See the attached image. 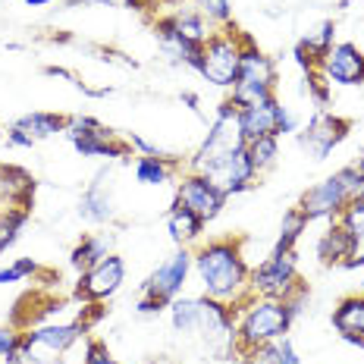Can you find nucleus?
I'll return each mask as SVG.
<instances>
[{
	"mask_svg": "<svg viewBox=\"0 0 364 364\" xmlns=\"http://www.w3.org/2000/svg\"><path fill=\"white\" fill-rule=\"evenodd\" d=\"M295 305L289 301H277V299H267L261 305H252L242 321V343L245 346H261V343H273L279 339L286 330H289V321L295 317Z\"/></svg>",
	"mask_w": 364,
	"mask_h": 364,
	"instance_id": "obj_2",
	"label": "nucleus"
},
{
	"mask_svg": "<svg viewBox=\"0 0 364 364\" xmlns=\"http://www.w3.org/2000/svg\"><path fill=\"white\" fill-rule=\"evenodd\" d=\"M70 139L85 157H126L129 154V145L117 141V135L110 129L97 126L95 119H75L70 126Z\"/></svg>",
	"mask_w": 364,
	"mask_h": 364,
	"instance_id": "obj_6",
	"label": "nucleus"
},
{
	"mask_svg": "<svg viewBox=\"0 0 364 364\" xmlns=\"http://www.w3.org/2000/svg\"><path fill=\"white\" fill-rule=\"evenodd\" d=\"M16 129L22 132H28L32 139H48V135H54L63 129V119L54 117V113H28V117H22Z\"/></svg>",
	"mask_w": 364,
	"mask_h": 364,
	"instance_id": "obj_21",
	"label": "nucleus"
},
{
	"mask_svg": "<svg viewBox=\"0 0 364 364\" xmlns=\"http://www.w3.org/2000/svg\"><path fill=\"white\" fill-rule=\"evenodd\" d=\"M279 364H299V358H295V348L289 339H283V346H279Z\"/></svg>",
	"mask_w": 364,
	"mask_h": 364,
	"instance_id": "obj_35",
	"label": "nucleus"
},
{
	"mask_svg": "<svg viewBox=\"0 0 364 364\" xmlns=\"http://www.w3.org/2000/svg\"><path fill=\"white\" fill-rule=\"evenodd\" d=\"M82 217L85 220H95V223H104V220H110L113 208H110V198L107 192H104V173L97 176V182L88 188L85 195H82V204H79Z\"/></svg>",
	"mask_w": 364,
	"mask_h": 364,
	"instance_id": "obj_19",
	"label": "nucleus"
},
{
	"mask_svg": "<svg viewBox=\"0 0 364 364\" xmlns=\"http://www.w3.org/2000/svg\"><path fill=\"white\" fill-rule=\"evenodd\" d=\"M107 248H110V239L107 236H95V239H85L79 248L73 252V267L75 270H91L107 257Z\"/></svg>",
	"mask_w": 364,
	"mask_h": 364,
	"instance_id": "obj_20",
	"label": "nucleus"
},
{
	"mask_svg": "<svg viewBox=\"0 0 364 364\" xmlns=\"http://www.w3.org/2000/svg\"><path fill=\"white\" fill-rule=\"evenodd\" d=\"M330 38H333V22H323L321 32H317L314 38H305V41H301V48H305L308 54L327 57V50H330Z\"/></svg>",
	"mask_w": 364,
	"mask_h": 364,
	"instance_id": "obj_28",
	"label": "nucleus"
},
{
	"mask_svg": "<svg viewBox=\"0 0 364 364\" xmlns=\"http://www.w3.org/2000/svg\"><path fill=\"white\" fill-rule=\"evenodd\" d=\"M348 201H352V198H348L343 179H339V173H336V176L323 179L321 186L308 188V192L301 195V208H299V210H301V214H305L308 220H314V217L336 214V210H343Z\"/></svg>",
	"mask_w": 364,
	"mask_h": 364,
	"instance_id": "obj_9",
	"label": "nucleus"
},
{
	"mask_svg": "<svg viewBox=\"0 0 364 364\" xmlns=\"http://www.w3.org/2000/svg\"><path fill=\"white\" fill-rule=\"evenodd\" d=\"M311 91H314V97L321 104H327V85H323L321 75H314V79H311Z\"/></svg>",
	"mask_w": 364,
	"mask_h": 364,
	"instance_id": "obj_36",
	"label": "nucleus"
},
{
	"mask_svg": "<svg viewBox=\"0 0 364 364\" xmlns=\"http://www.w3.org/2000/svg\"><path fill=\"white\" fill-rule=\"evenodd\" d=\"M236 85H252L257 91H270V85H273V63L261 54V50L248 48L245 54H242Z\"/></svg>",
	"mask_w": 364,
	"mask_h": 364,
	"instance_id": "obj_16",
	"label": "nucleus"
},
{
	"mask_svg": "<svg viewBox=\"0 0 364 364\" xmlns=\"http://www.w3.org/2000/svg\"><path fill=\"white\" fill-rule=\"evenodd\" d=\"M16 346H19V336H16V333L0 330V355H6L10 348H16Z\"/></svg>",
	"mask_w": 364,
	"mask_h": 364,
	"instance_id": "obj_34",
	"label": "nucleus"
},
{
	"mask_svg": "<svg viewBox=\"0 0 364 364\" xmlns=\"http://www.w3.org/2000/svg\"><path fill=\"white\" fill-rule=\"evenodd\" d=\"M245 154L252 161L255 173L257 170H267V166L277 161V135H261L255 141H245Z\"/></svg>",
	"mask_w": 364,
	"mask_h": 364,
	"instance_id": "obj_23",
	"label": "nucleus"
},
{
	"mask_svg": "<svg viewBox=\"0 0 364 364\" xmlns=\"http://www.w3.org/2000/svg\"><path fill=\"white\" fill-rule=\"evenodd\" d=\"M198 273L208 283L210 299H232L245 279V261L232 242H214L198 255Z\"/></svg>",
	"mask_w": 364,
	"mask_h": 364,
	"instance_id": "obj_1",
	"label": "nucleus"
},
{
	"mask_svg": "<svg viewBox=\"0 0 364 364\" xmlns=\"http://www.w3.org/2000/svg\"><path fill=\"white\" fill-rule=\"evenodd\" d=\"M126 4L129 6H139V4H151V6H154V4H161V0H126Z\"/></svg>",
	"mask_w": 364,
	"mask_h": 364,
	"instance_id": "obj_38",
	"label": "nucleus"
},
{
	"mask_svg": "<svg viewBox=\"0 0 364 364\" xmlns=\"http://www.w3.org/2000/svg\"><path fill=\"white\" fill-rule=\"evenodd\" d=\"M32 192H35V182L26 170H19V166H0V198H6L10 204H19L26 210Z\"/></svg>",
	"mask_w": 364,
	"mask_h": 364,
	"instance_id": "obj_17",
	"label": "nucleus"
},
{
	"mask_svg": "<svg viewBox=\"0 0 364 364\" xmlns=\"http://www.w3.org/2000/svg\"><path fill=\"white\" fill-rule=\"evenodd\" d=\"M173 323H176V330L188 333L198 327V299H182L173 305Z\"/></svg>",
	"mask_w": 364,
	"mask_h": 364,
	"instance_id": "obj_24",
	"label": "nucleus"
},
{
	"mask_svg": "<svg viewBox=\"0 0 364 364\" xmlns=\"http://www.w3.org/2000/svg\"><path fill=\"white\" fill-rule=\"evenodd\" d=\"M10 141H13V145H22V148H32V135H28V132H22V129H13V132H10Z\"/></svg>",
	"mask_w": 364,
	"mask_h": 364,
	"instance_id": "obj_37",
	"label": "nucleus"
},
{
	"mask_svg": "<svg viewBox=\"0 0 364 364\" xmlns=\"http://www.w3.org/2000/svg\"><path fill=\"white\" fill-rule=\"evenodd\" d=\"M82 330H85L82 323H66V327H44L22 336V348L28 355V364H50L66 346L75 343V336Z\"/></svg>",
	"mask_w": 364,
	"mask_h": 364,
	"instance_id": "obj_5",
	"label": "nucleus"
},
{
	"mask_svg": "<svg viewBox=\"0 0 364 364\" xmlns=\"http://www.w3.org/2000/svg\"><path fill=\"white\" fill-rule=\"evenodd\" d=\"M295 283V257L292 252H273L270 261H264L255 270V289L270 299H286V292Z\"/></svg>",
	"mask_w": 364,
	"mask_h": 364,
	"instance_id": "obj_7",
	"label": "nucleus"
},
{
	"mask_svg": "<svg viewBox=\"0 0 364 364\" xmlns=\"http://www.w3.org/2000/svg\"><path fill=\"white\" fill-rule=\"evenodd\" d=\"M38 264L32 261V257H22V261H16L10 270H0V283H16V279L28 277V273H35Z\"/></svg>",
	"mask_w": 364,
	"mask_h": 364,
	"instance_id": "obj_30",
	"label": "nucleus"
},
{
	"mask_svg": "<svg viewBox=\"0 0 364 364\" xmlns=\"http://www.w3.org/2000/svg\"><path fill=\"white\" fill-rule=\"evenodd\" d=\"M242 54H245V50L236 44V35L208 38V44L201 48V73L208 75L214 85H236Z\"/></svg>",
	"mask_w": 364,
	"mask_h": 364,
	"instance_id": "obj_3",
	"label": "nucleus"
},
{
	"mask_svg": "<svg viewBox=\"0 0 364 364\" xmlns=\"http://www.w3.org/2000/svg\"><path fill=\"white\" fill-rule=\"evenodd\" d=\"M201 223L204 220L201 217H195L188 208H179L176 204V210L170 214V232H173V239L176 242H188V239H195L201 232Z\"/></svg>",
	"mask_w": 364,
	"mask_h": 364,
	"instance_id": "obj_22",
	"label": "nucleus"
},
{
	"mask_svg": "<svg viewBox=\"0 0 364 364\" xmlns=\"http://www.w3.org/2000/svg\"><path fill=\"white\" fill-rule=\"evenodd\" d=\"M28 6H41V4H54V0H26Z\"/></svg>",
	"mask_w": 364,
	"mask_h": 364,
	"instance_id": "obj_39",
	"label": "nucleus"
},
{
	"mask_svg": "<svg viewBox=\"0 0 364 364\" xmlns=\"http://www.w3.org/2000/svg\"><path fill=\"white\" fill-rule=\"evenodd\" d=\"M245 364H279V346H270V343H261L248 352Z\"/></svg>",
	"mask_w": 364,
	"mask_h": 364,
	"instance_id": "obj_29",
	"label": "nucleus"
},
{
	"mask_svg": "<svg viewBox=\"0 0 364 364\" xmlns=\"http://www.w3.org/2000/svg\"><path fill=\"white\" fill-rule=\"evenodd\" d=\"M317 255H321L323 264H333V261H339V257H352V255H355V239H352V232H348L343 223L333 226L327 236L321 239V245H317Z\"/></svg>",
	"mask_w": 364,
	"mask_h": 364,
	"instance_id": "obj_18",
	"label": "nucleus"
},
{
	"mask_svg": "<svg viewBox=\"0 0 364 364\" xmlns=\"http://www.w3.org/2000/svg\"><path fill=\"white\" fill-rule=\"evenodd\" d=\"M85 364H117L110 358V352L104 348L101 343H91L88 346V358H85Z\"/></svg>",
	"mask_w": 364,
	"mask_h": 364,
	"instance_id": "obj_32",
	"label": "nucleus"
},
{
	"mask_svg": "<svg viewBox=\"0 0 364 364\" xmlns=\"http://www.w3.org/2000/svg\"><path fill=\"white\" fill-rule=\"evenodd\" d=\"M123 261L119 257H104L97 267H91L85 273V279L79 283V299H107L119 289V283H123Z\"/></svg>",
	"mask_w": 364,
	"mask_h": 364,
	"instance_id": "obj_12",
	"label": "nucleus"
},
{
	"mask_svg": "<svg viewBox=\"0 0 364 364\" xmlns=\"http://www.w3.org/2000/svg\"><path fill=\"white\" fill-rule=\"evenodd\" d=\"M22 223H26V210H6V214H0V252L6 245H13Z\"/></svg>",
	"mask_w": 364,
	"mask_h": 364,
	"instance_id": "obj_27",
	"label": "nucleus"
},
{
	"mask_svg": "<svg viewBox=\"0 0 364 364\" xmlns=\"http://www.w3.org/2000/svg\"><path fill=\"white\" fill-rule=\"evenodd\" d=\"M188 267H192V257H188V252H179V255H173L166 264H161V267L154 270V277H151V283H148V295H154V299H173L179 289H182V283H186V273Z\"/></svg>",
	"mask_w": 364,
	"mask_h": 364,
	"instance_id": "obj_14",
	"label": "nucleus"
},
{
	"mask_svg": "<svg viewBox=\"0 0 364 364\" xmlns=\"http://www.w3.org/2000/svg\"><path fill=\"white\" fill-rule=\"evenodd\" d=\"M327 75L339 85H358L364 82V57L355 44H336L327 50Z\"/></svg>",
	"mask_w": 364,
	"mask_h": 364,
	"instance_id": "obj_13",
	"label": "nucleus"
},
{
	"mask_svg": "<svg viewBox=\"0 0 364 364\" xmlns=\"http://www.w3.org/2000/svg\"><path fill=\"white\" fill-rule=\"evenodd\" d=\"M305 223H308V217L301 214V210H292V214H286V220H283V236H279V242H277V252H292V242L299 239V232L305 230Z\"/></svg>",
	"mask_w": 364,
	"mask_h": 364,
	"instance_id": "obj_25",
	"label": "nucleus"
},
{
	"mask_svg": "<svg viewBox=\"0 0 364 364\" xmlns=\"http://www.w3.org/2000/svg\"><path fill=\"white\" fill-rule=\"evenodd\" d=\"M201 176L208 179L220 195H232V192H242V188L248 186V179L255 176V166L248 161L245 148H239V151H232V154H223L220 161L208 164L201 170Z\"/></svg>",
	"mask_w": 364,
	"mask_h": 364,
	"instance_id": "obj_4",
	"label": "nucleus"
},
{
	"mask_svg": "<svg viewBox=\"0 0 364 364\" xmlns=\"http://www.w3.org/2000/svg\"><path fill=\"white\" fill-rule=\"evenodd\" d=\"M195 4H198L210 19H220V22L230 19V0H195Z\"/></svg>",
	"mask_w": 364,
	"mask_h": 364,
	"instance_id": "obj_31",
	"label": "nucleus"
},
{
	"mask_svg": "<svg viewBox=\"0 0 364 364\" xmlns=\"http://www.w3.org/2000/svg\"><path fill=\"white\" fill-rule=\"evenodd\" d=\"M135 176L145 186H161L166 179V166L161 164V157H141L139 166H135Z\"/></svg>",
	"mask_w": 364,
	"mask_h": 364,
	"instance_id": "obj_26",
	"label": "nucleus"
},
{
	"mask_svg": "<svg viewBox=\"0 0 364 364\" xmlns=\"http://www.w3.org/2000/svg\"><path fill=\"white\" fill-rule=\"evenodd\" d=\"M223 198L226 195H220L204 176H188L179 186V208H188L201 220H214L223 208Z\"/></svg>",
	"mask_w": 364,
	"mask_h": 364,
	"instance_id": "obj_10",
	"label": "nucleus"
},
{
	"mask_svg": "<svg viewBox=\"0 0 364 364\" xmlns=\"http://www.w3.org/2000/svg\"><path fill=\"white\" fill-rule=\"evenodd\" d=\"M292 129H295L292 113L286 110V107H279V117H277V135H286V132H292Z\"/></svg>",
	"mask_w": 364,
	"mask_h": 364,
	"instance_id": "obj_33",
	"label": "nucleus"
},
{
	"mask_svg": "<svg viewBox=\"0 0 364 364\" xmlns=\"http://www.w3.org/2000/svg\"><path fill=\"white\" fill-rule=\"evenodd\" d=\"M346 129H348L346 119H336V117H330V113H317V117L308 123L305 135H301V145L321 161V157H327L330 151L343 141Z\"/></svg>",
	"mask_w": 364,
	"mask_h": 364,
	"instance_id": "obj_11",
	"label": "nucleus"
},
{
	"mask_svg": "<svg viewBox=\"0 0 364 364\" xmlns=\"http://www.w3.org/2000/svg\"><path fill=\"white\" fill-rule=\"evenodd\" d=\"M277 117H279V104L267 97L261 104L239 110V132L245 141H255L261 135H277Z\"/></svg>",
	"mask_w": 364,
	"mask_h": 364,
	"instance_id": "obj_15",
	"label": "nucleus"
},
{
	"mask_svg": "<svg viewBox=\"0 0 364 364\" xmlns=\"http://www.w3.org/2000/svg\"><path fill=\"white\" fill-rule=\"evenodd\" d=\"M358 198H364V188H361V195H358Z\"/></svg>",
	"mask_w": 364,
	"mask_h": 364,
	"instance_id": "obj_40",
	"label": "nucleus"
},
{
	"mask_svg": "<svg viewBox=\"0 0 364 364\" xmlns=\"http://www.w3.org/2000/svg\"><path fill=\"white\" fill-rule=\"evenodd\" d=\"M239 148H245V139H242V132H239V117H220L214 129L208 132V141L201 145L198 157H195V166L204 170L208 164H214L223 154H232V151H239Z\"/></svg>",
	"mask_w": 364,
	"mask_h": 364,
	"instance_id": "obj_8",
	"label": "nucleus"
}]
</instances>
